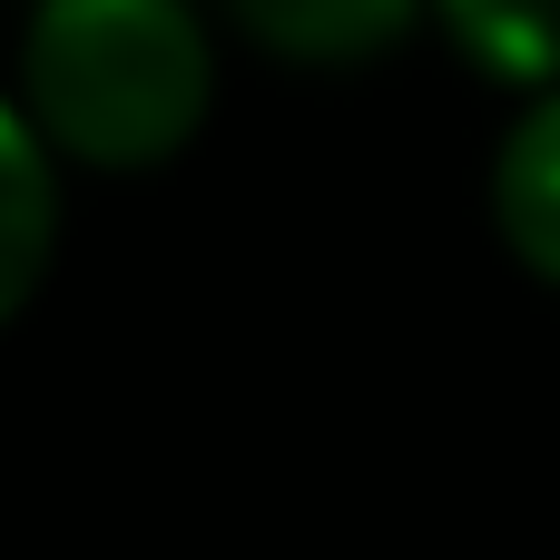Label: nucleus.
<instances>
[{
	"mask_svg": "<svg viewBox=\"0 0 560 560\" xmlns=\"http://www.w3.org/2000/svg\"><path fill=\"white\" fill-rule=\"evenodd\" d=\"M49 246H59V148L30 128L20 98H0V325L30 305Z\"/></svg>",
	"mask_w": 560,
	"mask_h": 560,
	"instance_id": "nucleus-2",
	"label": "nucleus"
},
{
	"mask_svg": "<svg viewBox=\"0 0 560 560\" xmlns=\"http://www.w3.org/2000/svg\"><path fill=\"white\" fill-rule=\"evenodd\" d=\"M217 49L187 0H39L20 39V108L79 167H158L197 138Z\"/></svg>",
	"mask_w": 560,
	"mask_h": 560,
	"instance_id": "nucleus-1",
	"label": "nucleus"
},
{
	"mask_svg": "<svg viewBox=\"0 0 560 560\" xmlns=\"http://www.w3.org/2000/svg\"><path fill=\"white\" fill-rule=\"evenodd\" d=\"M492 217H502L512 256L560 285V89H541L512 118V138L492 158Z\"/></svg>",
	"mask_w": 560,
	"mask_h": 560,
	"instance_id": "nucleus-4",
	"label": "nucleus"
},
{
	"mask_svg": "<svg viewBox=\"0 0 560 560\" xmlns=\"http://www.w3.org/2000/svg\"><path fill=\"white\" fill-rule=\"evenodd\" d=\"M433 20L512 89H560V0H433Z\"/></svg>",
	"mask_w": 560,
	"mask_h": 560,
	"instance_id": "nucleus-5",
	"label": "nucleus"
},
{
	"mask_svg": "<svg viewBox=\"0 0 560 560\" xmlns=\"http://www.w3.org/2000/svg\"><path fill=\"white\" fill-rule=\"evenodd\" d=\"M236 30L276 59H305V69H354V59H384L423 0H226Z\"/></svg>",
	"mask_w": 560,
	"mask_h": 560,
	"instance_id": "nucleus-3",
	"label": "nucleus"
}]
</instances>
